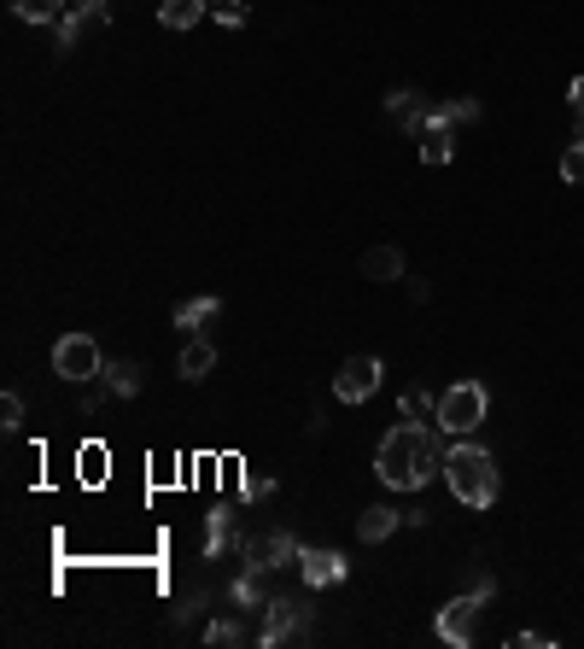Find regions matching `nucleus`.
Returning a JSON list of instances; mask_svg holds the SVG:
<instances>
[{"instance_id":"nucleus-11","label":"nucleus","mask_w":584,"mask_h":649,"mask_svg":"<svg viewBox=\"0 0 584 649\" xmlns=\"http://www.w3.org/2000/svg\"><path fill=\"white\" fill-rule=\"evenodd\" d=\"M211 369H217V339L205 334V328H199V334H187V339H181V352H176V375H181V380H205Z\"/></svg>"},{"instance_id":"nucleus-9","label":"nucleus","mask_w":584,"mask_h":649,"mask_svg":"<svg viewBox=\"0 0 584 649\" xmlns=\"http://www.w3.org/2000/svg\"><path fill=\"white\" fill-rule=\"evenodd\" d=\"M240 551H246V567H263V574H281V567H292V562H299V551H304V544L275 526V533H258V538H246Z\"/></svg>"},{"instance_id":"nucleus-7","label":"nucleus","mask_w":584,"mask_h":649,"mask_svg":"<svg viewBox=\"0 0 584 649\" xmlns=\"http://www.w3.org/2000/svg\"><path fill=\"white\" fill-rule=\"evenodd\" d=\"M380 375H386V363L374 357V352H357V357H345L340 363V375H333V398H345V404H363L380 392Z\"/></svg>"},{"instance_id":"nucleus-24","label":"nucleus","mask_w":584,"mask_h":649,"mask_svg":"<svg viewBox=\"0 0 584 649\" xmlns=\"http://www.w3.org/2000/svg\"><path fill=\"white\" fill-rule=\"evenodd\" d=\"M432 117H445V124H479V117H486V106H479V100H445V106H432Z\"/></svg>"},{"instance_id":"nucleus-13","label":"nucleus","mask_w":584,"mask_h":649,"mask_svg":"<svg viewBox=\"0 0 584 649\" xmlns=\"http://www.w3.org/2000/svg\"><path fill=\"white\" fill-rule=\"evenodd\" d=\"M415 140H421V165H432V170L456 158V124H445V117H432V112H427V129Z\"/></svg>"},{"instance_id":"nucleus-3","label":"nucleus","mask_w":584,"mask_h":649,"mask_svg":"<svg viewBox=\"0 0 584 649\" xmlns=\"http://www.w3.org/2000/svg\"><path fill=\"white\" fill-rule=\"evenodd\" d=\"M486 603H497V579H491V574H479L468 597H450L445 608H438V620H432L438 643H450V649H468V643H473V620L486 615Z\"/></svg>"},{"instance_id":"nucleus-27","label":"nucleus","mask_w":584,"mask_h":649,"mask_svg":"<svg viewBox=\"0 0 584 649\" xmlns=\"http://www.w3.org/2000/svg\"><path fill=\"white\" fill-rule=\"evenodd\" d=\"M561 181H584V140H573V147L561 153Z\"/></svg>"},{"instance_id":"nucleus-19","label":"nucleus","mask_w":584,"mask_h":649,"mask_svg":"<svg viewBox=\"0 0 584 649\" xmlns=\"http://www.w3.org/2000/svg\"><path fill=\"white\" fill-rule=\"evenodd\" d=\"M404 252L398 247H368L363 252V281H404Z\"/></svg>"},{"instance_id":"nucleus-15","label":"nucleus","mask_w":584,"mask_h":649,"mask_svg":"<svg viewBox=\"0 0 584 649\" xmlns=\"http://www.w3.org/2000/svg\"><path fill=\"white\" fill-rule=\"evenodd\" d=\"M228 603L246 608V615H263V603H269V574L263 567H246V574L228 585Z\"/></svg>"},{"instance_id":"nucleus-14","label":"nucleus","mask_w":584,"mask_h":649,"mask_svg":"<svg viewBox=\"0 0 584 649\" xmlns=\"http://www.w3.org/2000/svg\"><path fill=\"white\" fill-rule=\"evenodd\" d=\"M240 538V521H234V503H217V510L211 515H205V556H222L228 551V544H234Z\"/></svg>"},{"instance_id":"nucleus-29","label":"nucleus","mask_w":584,"mask_h":649,"mask_svg":"<svg viewBox=\"0 0 584 649\" xmlns=\"http://www.w3.org/2000/svg\"><path fill=\"white\" fill-rule=\"evenodd\" d=\"M509 643H514V649H550L555 638H550V632H514Z\"/></svg>"},{"instance_id":"nucleus-25","label":"nucleus","mask_w":584,"mask_h":649,"mask_svg":"<svg viewBox=\"0 0 584 649\" xmlns=\"http://www.w3.org/2000/svg\"><path fill=\"white\" fill-rule=\"evenodd\" d=\"M240 498H246V503H263V498H275V474H258V469H246V474H240Z\"/></svg>"},{"instance_id":"nucleus-17","label":"nucleus","mask_w":584,"mask_h":649,"mask_svg":"<svg viewBox=\"0 0 584 649\" xmlns=\"http://www.w3.org/2000/svg\"><path fill=\"white\" fill-rule=\"evenodd\" d=\"M217 316H222V299H217V293H199V299H181V304H176V328H187V334L211 328Z\"/></svg>"},{"instance_id":"nucleus-22","label":"nucleus","mask_w":584,"mask_h":649,"mask_svg":"<svg viewBox=\"0 0 584 649\" xmlns=\"http://www.w3.org/2000/svg\"><path fill=\"white\" fill-rule=\"evenodd\" d=\"M65 12V0H12V18H24V24H59Z\"/></svg>"},{"instance_id":"nucleus-21","label":"nucleus","mask_w":584,"mask_h":649,"mask_svg":"<svg viewBox=\"0 0 584 649\" xmlns=\"http://www.w3.org/2000/svg\"><path fill=\"white\" fill-rule=\"evenodd\" d=\"M205 18V0H158V24L164 30H194Z\"/></svg>"},{"instance_id":"nucleus-23","label":"nucleus","mask_w":584,"mask_h":649,"mask_svg":"<svg viewBox=\"0 0 584 649\" xmlns=\"http://www.w3.org/2000/svg\"><path fill=\"white\" fill-rule=\"evenodd\" d=\"M246 638H258L246 620H234V615H222V620H211L205 626V643H217V649H234V643H246Z\"/></svg>"},{"instance_id":"nucleus-10","label":"nucleus","mask_w":584,"mask_h":649,"mask_svg":"<svg viewBox=\"0 0 584 649\" xmlns=\"http://www.w3.org/2000/svg\"><path fill=\"white\" fill-rule=\"evenodd\" d=\"M299 574L310 592H333V585H345L351 562H345V551H299Z\"/></svg>"},{"instance_id":"nucleus-2","label":"nucleus","mask_w":584,"mask_h":649,"mask_svg":"<svg viewBox=\"0 0 584 649\" xmlns=\"http://www.w3.org/2000/svg\"><path fill=\"white\" fill-rule=\"evenodd\" d=\"M445 480L456 503H468V510H491L497 492H503V480H497V457L486 451V444L473 439H450L445 444Z\"/></svg>"},{"instance_id":"nucleus-18","label":"nucleus","mask_w":584,"mask_h":649,"mask_svg":"<svg viewBox=\"0 0 584 649\" xmlns=\"http://www.w3.org/2000/svg\"><path fill=\"white\" fill-rule=\"evenodd\" d=\"M398 526H404V510H386V503H374V510L357 515V538H363V544H386Z\"/></svg>"},{"instance_id":"nucleus-20","label":"nucleus","mask_w":584,"mask_h":649,"mask_svg":"<svg viewBox=\"0 0 584 649\" xmlns=\"http://www.w3.org/2000/svg\"><path fill=\"white\" fill-rule=\"evenodd\" d=\"M398 416H404V421H415V428H438V398H432V392H421V387H409V392L398 398Z\"/></svg>"},{"instance_id":"nucleus-12","label":"nucleus","mask_w":584,"mask_h":649,"mask_svg":"<svg viewBox=\"0 0 584 649\" xmlns=\"http://www.w3.org/2000/svg\"><path fill=\"white\" fill-rule=\"evenodd\" d=\"M386 112H392V124H398V129L421 135L432 106H427V94H421V88H392V94H386Z\"/></svg>"},{"instance_id":"nucleus-8","label":"nucleus","mask_w":584,"mask_h":649,"mask_svg":"<svg viewBox=\"0 0 584 649\" xmlns=\"http://www.w3.org/2000/svg\"><path fill=\"white\" fill-rule=\"evenodd\" d=\"M112 24V0H76V7L59 18V53H71V48H82V35H100Z\"/></svg>"},{"instance_id":"nucleus-30","label":"nucleus","mask_w":584,"mask_h":649,"mask_svg":"<svg viewBox=\"0 0 584 649\" xmlns=\"http://www.w3.org/2000/svg\"><path fill=\"white\" fill-rule=\"evenodd\" d=\"M567 100H573V112H584V76H573V88H567Z\"/></svg>"},{"instance_id":"nucleus-16","label":"nucleus","mask_w":584,"mask_h":649,"mask_svg":"<svg viewBox=\"0 0 584 649\" xmlns=\"http://www.w3.org/2000/svg\"><path fill=\"white\" fill-rule=\"evenodd\" d=\"M100 380H106V392H112V398H135V392L146 387V369H140L135 357H112L106 369H100Z\"/></svg>"},{"instance_id":"nucleus-5","label":"nucleus","mask_w":584,"mask_h":649,"mask_svg":"<svg viewBox=\"0 0 584 649\" xmlns=\"http://www.w3.org/2000/svg\"><path fill=\"white\" fill-rule=\"evenodd\" d=\"M310 632H316V608H304L299 597H269L263 603V620H258V643L263 649L304 643Z\"/></svg>"},{"instance_id":"nucleus-28","label":"nucleus","mask_w":584,"mask_h":649,"mask_svg":"<svg viewBox=\"0 0 584 649\" xmlns=\"http://www.w3.org/2000/svg\"><path fill=\"white\" fill-rule=\"evenodd\" d=\"M217 18L228 30H246V18H252V12H246V0H217Z\"/></svg>"},{"instance_id":"nucleus-1","label":"nucleus","mask_w":584,"mask_h":649,"mask_svg":"<svg viewBox=\"0 0 584 649\" xmlns=\"http://www.w3.org/2000/svg\"><path fill=\"white\" fill-rule=\"evenodd\" d=\"M374 469H380V480L392 492H421V485H432L445 474V444H438L432 428L398 421V428L380 439V451H374Z\"/></svg>"},{"instance_id":"nucleus-4","label":"nucleus","mask_w":584,"mask_h":649,"mask_svg":"<svg viewBox=\"0 0 584 649\" xmlns=\"http://www.w3.org/2000/svg\"><path fill=\"white\" fill-rule=\"evenodd\" d=\"M486 410H491L486 380H456L450 392H438V433H445V439H468L479 421H486Z\"/></svg>"},{"instance_id":"nucleus-6","label":"nucleus","mask_w":584,"mask_h":649,"mask_svg":"<svg viewBox=\"0 0 584 649\" xmlns=\"http://www.w3.org/2000/svg\"><path fill=\"white\" fill-rule=\"evenodd\" d=\"M100 369H106V357H100V346L88 334H65L53 346V375L71 380V387H88V380H100Z\"/></svg>"},{"instance_id":"nucleus-26","label":"nucleus","mask_w":584,"mask_h":649,"mask_svg":"<svg viewBox=\"0 0 584 649\" xmlns=\"http://www.w3.org/2000/svg\"><path fill=\"white\" fill-rule=\"evenodd\" d=\"M0 428H7V433H18V428H24V398H18V392H7V398H0Z\"/></svg>"}]
</instances>
